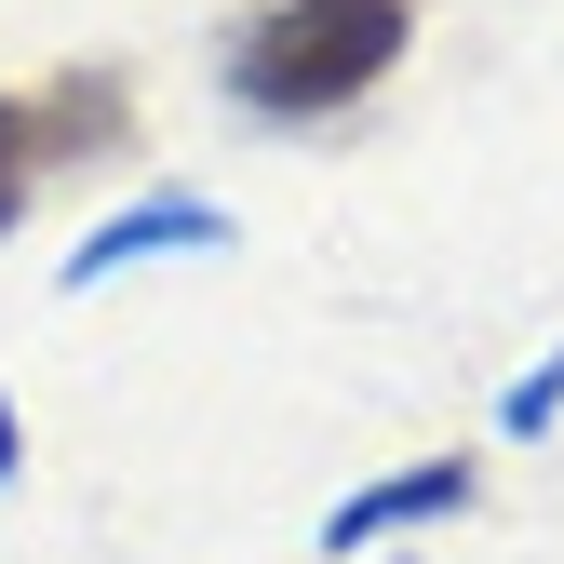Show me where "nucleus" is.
I'll list each match as a JSON object with an SVG mask.
<instances>
[{
	"label": "nucleus",
	"instance_id": "1",
	"mask_svg": "<svg viewBox=\"0 0 564 564\" xmlns=\"http://www.w3.org/2000/svg\"><path fill=\"white\" fill-rule=\"evenodd\" d=\"M403 28H416L403 0H269V14L229 41V82L269 121H323V108H349L364 82L403 67Z\"/></svg>",
	"mask_w": 564,
	"mask_h": 564
},
{
	"label": "nucleus",
	"instance_id": "2",
	"mask_svg": "<svg viewBox=\"0 0 564 564\" xmlns=\"http://www.w3.org/2000/svg\"><path fill=\"white\" fill-rule=\"evenodd\" d=\"M108 134H121V82H108V67H82V82H54V95H0V229L28 216V188L54 162L108 149Z\"/></svg>",
	"mask_w": 564,
	"mask_h": 564
},
{
	"label": "nucleus",
	"instance_id": "3",
	"mask_svg": "<svg viewBox=\"0 0 564 564\" xmlns=\"http://www.w3.org/2000/svg\"><path fill=\"white\" fill-rule=\"evenodd\" d=\"M229 242V216L216 202H134V216H108V229H82V256H67V296H82V282H121V269H149V256H216Z\"/></svg>",
	"mask_w": 564,
	"mask_h": 564
},
{
	"label": "nucleus",
	"instance_id": "4",
	"mask_svg": "<svg viewBox=\"0 0 564 564\" xmlns=\"http://www.w3.org/2000/svg\"><path fill=\"white\" fill-rule=\"evenodd\" d=\"M457 498H470V457H416V470L364 484V498H336V511H323V538H336V551H377V538L431 524V511H457Z\"/></svg>",
	"mask_w": 564,
	"mask_h": 564
},
{
	"label": "nucleus",
	"instance_id": "5",
	"mask_svg": "<svg viewBox=\"0 0 564 564\" xmlns=\"http://www.w3.org/2000/svg\"><path fill=\"white\" fill-rule=\"evenodd\" d=\"M551 416H564V349H551L538 377H511V403H498V431H511V444H538Z\"/></svg>",
	"mask_w": 564,
	"mask_h": 564
},
{
	"label": "nucleus",
	"instance_id": "6",
	"mask_svg": "<svg viewBox=\"0 0 564 564\" xmlns=\"http://www.w3.org/2000/svg\"><path fill=\"white\" fill-rule=\"evenodd\" d=\"M14 457H28V444H14V403H0V470H14Z\"/></svg>",
	"mask_w": 564,
	"mask_h": 564
},
{
	"label": "nucleus",
	"instance_id": "7",
	"mask_svg": "<svg viewBox=\"0 0 564 564\" xmlns=\"http://www.w3.org/2000/svg\"><path fill=\"white\" fill-rule=\"evenodd\" d=\"M364 564H377V551H364Z\"/></svg>",
	"mask_w": 564,
	"mask_h": 564
}]
</instances>
